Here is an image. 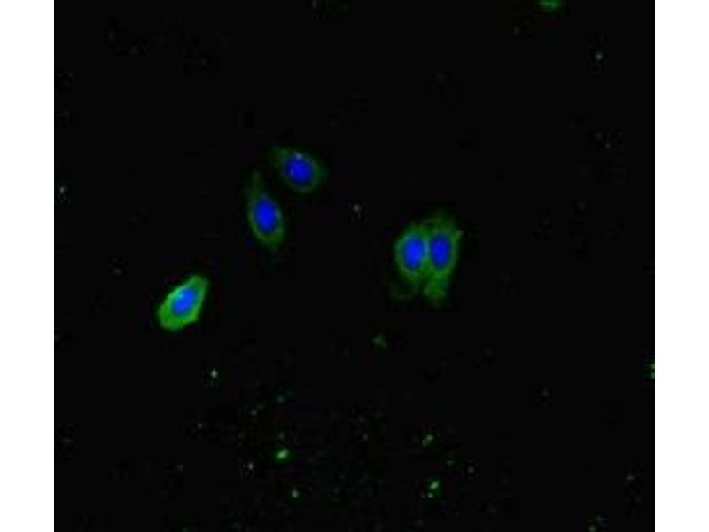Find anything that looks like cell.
<instances>
[{
    "label": "cell",
    "instance_id": "6da1fadb",
    "mask_svg": "<svg viewBox=\"0 0 709 532\" xmlns=\"http://www.w3.org/2000/svg\"><path fill=\"white\" fill-rule=\"evenodd\" d=\"M427 264L421 293L433 306L448 297L459 260L464 231L448 215L436 214L425 219Z\"/></svg>",
    "mask_w": 709,
    "mask_h": 532
},
{
    "label": "cell",
    "instance_id": "7a4b0ae2",
    "mask_svg": "<svg viewBox=\"0 0 709 532\" xmlns=\"http://www.w3.org/2000/svg\"><path fill=\"white\" fill-rule=\"evenodd\" d=\"M245 212L255 239L266 248L277 250L285 238V220L258 169L251 173L245 187Z\"/></svg>",
    "mask_w": 709,
    "mask_h": 532
},
{
    "label": "cell",
    "instance_id": "3957f363",
    "mask_svg": "<svg viewBox=\"0 0 709 532\" xmlns=\"http://www.w3.org/2000/svg\"><path fill=\"white\" fill-rule=\"evenodd\" d=\"M209 289V280L193 274L171 289L157 309L161 328L178 331L195 323L202 311Z\"/></svg>",
    "mask_w": 709,
    "mask_h": 532
},
{
    "label": "cell",
    "instance_id": "277c9868",
    "mask_svg": "<svg viewBox=\"0 0 709 532\" xmlns=\"http://www.w3.org/2000/svg\"><path fill=\"white\" fill-rule=\"evenodd\" d=\"M269 160L281 180L293 192L309 194L318 190L327 178L324 165L309 153L287 145H274Z\"/></svg>",
    "mask_w": 709,
    "mask_h": 532
},
{
    "label": "cell",
    "instance_id": "5b68a950",
    "mask_svg": "<svg viewBox=\"0 0 709 532\" xmlns=\"http://www.w3.org/2000/svg\"><path fill=\"white\" fill-rule=\"evenodd\" d=\"M427 225L425 219L409 223L393 245L397 273L411 293H420L427 264Z\"/></svg>",
    "mask_w": 709,
    "mask_h": 532
}]
</instances>
